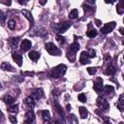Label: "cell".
Wrapping results in <instances>:
<instances>
[{
    "label": "cell",
    "mask_w": 124,
    "mask_h": 124,
    "mask_svg": "<svg viewBox=\"0 0 124 124\" xmlns=\"http://www.w3.org/2000/svg\"><path fill=\"white\" fill-rule=\"evenodd\" d=\"M42 114H43V118H44L45 121H48V120H49L50 115H49V111H48V110H46V109L43 110V111H42Z\"/></svg>",
    "instance_id": "25"
},
{
    "label": "cell",
    "mask_w": 124,
    "mask_h": 124,
    "mask_svg": "<svg viewBox=\"0 0 124 124\" xmlns=\"http://www.w3.org/2000/svg\"><path fill=\"white\" fill-rule=\"evenodd\" d=\"M104 124H111V123H110L109 121H108V120H107V121H105V122H104Z\"/></svg>",
    "instance_id": "40"
},
{
    "label": "cell",
    "mask_w": 124,
    "mask_h": 124,
    "mask_svg": "<svg viewBox=\"0 0 124 124\" xmlns=\"http://www.w3.org/2000/svg\"><path fill=\"white\" fill-rule=\"evenodd\" d=\"M123 45H124V42H123Z\"/></svg>",
    "instance_id": "44"
},
{
    "label": "cell",
    "mask_w": 124,
    "mask_h": 124,
    "mask_svg": "<svg viewBox=\"0 0 124 124\" xmlns=\"http://www.w3.org/2000/svg\"><path fill=\"white\" fill-rule=\"evenodd\" d=\"M119 31H120V33H121L122 35H124V28H120Z\"/></svg>",
    "instance_id": "38"
},
{
    "label": "cell",
    "mask_w": 124,
    "mask_h": 124,
    "mask_svg": "<svg viewBox=\"0 0 124 124\" xmlns=\"http://www.w3.org/2000/svg\"><path fill=\"white\" fill-rule=\"evenodd\" d=\"M53 124H60L58 121H55V122H53Z\"/></svg>",
    "instance_id": "42"
},
{
    "label": "cell",
    "mask_w": 124,
    "mask_h": 124,
    "mask_svg": "<svg viewBox=\"0 0 124 124\" xmlns=\"http://www.w3.org/2000/svg\"><path fill=\"white\" fill-rule=\"evenodd\" d=\"M56 40H57V42H58L59 44H61V45L65 43V38L62 37V36H59V35H58V36L56 37Z\"/></svg>",
    "instance_id": "32"
},
{
    "label": "cell",
    "mask_w": 124,
    "mask_h": 124,
    "mask_svg": "<svg viewBox=\"0 0 124 124\" xmlns=\"http://www.w3.org/2000/svg\"><path fill=\"white\" fill-rule=\"evenodd\" d=\"M120 124H124V123H122V122H121V123H120Z\"/></svg>",
    "instance_id": "43"
},
{
    "label": "cell",
    "mask_w": 124,
    "mask_h": 124,
    "mask_svg": "<svg viewBox=\"0 0 124 124\" xmlns=\"http://www.w3.org/2000/svg\"><path fill=\"white\" fill-rule=\"evenodd\" d=\"M115 25H116V23L114 21H111L109 23H107L104 27H102L101 31H102L103 34H108V33H109V32L112 31V29L115 27Z\"/></svg>",
    "instance_id": "4"
},
{
    "label": "cell",
    "mask_w": 124,
    "mask_h": 124,
    "mask_svg": "<svg viewBox=\"0 0 124 124\" xmlns=\"http://www.w3.org/2000/svg\"><path fill=\"white\" fill-rule=\"evenodd\" d=\"M89 56H90V57H95V56H96V52H95V50L91 49V50H90V54H89Z\"/></svg>",
    "instance_id": "36"
},
{
    "label": "cell",
    "mask_w": 124,
    "mask_h": 124,
    "mask_svg": "<svg viewBox=\"0 0 124 124\" xmlns=\"http://www.w3.org/2000/svg\"><path fill=\"white\" fill-rule=\"evenodd\" d=\"M32 96L35 99H41L44 96V90L42 88H36L35 90L32 91Z\"/></svg>",
    "instance_id": "11"
},
{
    "label": "cell",
    "mask_w": 124,
    "mask_h": 124,
    "mask_svg": "<svg viewBox=\"0 0 124 124\" xmlns=\"http://www.w3.org/2000/svg\"><path fill=\"white\" fill-rule=\"evenodd\" d=\"M78 110H79V114H80V117H81V118H86V117H87L88 111H87V109H86L85 108L80 107Z\"/></svg>",
    "instance_id": "19"
},
{
    "label": "cell",
    "mask_w": 124,
    "mask_h": 124,
    "mask_svg": "<svg viewBox=\"0 0 124 124\" xmlns=\"http://www.w3.org/2000/svg\"><path fill=\"white\" fill-rule=\"evenodd\" d=\"M12 56H13V59L16 62V64L20 67L22 65V55L19 52H17V51H14Z\"/></svg>",
    "instance_id": "8"
},
{
    "label": "cell",
    "mask_w": 124,
    "mask_h": 124,
    "mask_svg": "<svg viewBox=\"0 0 124 124\" xmlns=\"http://www.w3.org/2000/svg\"><path fill=\"white\" fill-rule=\"evenodd\" d=\"M66 66L63 65V64H60L58 66H56L55 68H53L50 72V76L54 78H61L65 73H66Z\"/></svg>",
    "instance_id": "1"
},
{
    "label": "cell",
    "mask_w": 124,
    "mask_h": 124,
    "mask_svg": "<svg viewBox=\"0 0 124 124\" xmlns=\"http://www.w3.org/2000/svg\"><path fill=\"white\" fill-rule=\"evenodd\" d=\"M78 49H79V45H78V43H73V44L71 45V46H70V50L73 51V52H75V53H76Z\"/></svg>",
    "instance_id": "23"
},
{
    "label": "cell",
    "mask_w": 124,
    "mask_h": 124,
    "mask_svg": "<svg viewBox=\"0 0 124 124\" xmlns=\"http://www.w3.org/2000/svg\"><path fill=\"white\" fill-rule=\"evenodd\" d=\"M1 69L4 70V71H14V68L7 62H3L1 64Z\"/></svg>",
    "instance_id": "18"
},
{
    "label": "cell",
    "mask_w": 124,
    "mask_h": 124,
    "mask_svg": "<svg viewBox=\"0 0 124 124\" xmlns=\"http://www.w3.org/2000/svg\"><path fill=\"white\" fill-rule=\"evenodd\" d=\"M113 91H114V88L111 85H106L104 87V93L105 94H109V93H112Z\"/></svg>",
    "instance_id": "21"
},
{
    "label": "cell",
    "mask_w": 124,
    "mask_h": 124,
    "mask_svg": "<svg viewBox=\"0 0 124 124\" xmlns=\"http://www.w3.org/2000/svg\"><path fill=\"white\" fill-rule=\"evenodd\" d=\"M9 42H10V45L12 46V47H16L17 46V44H18V42H19V38H10V40H9Z\"/></svg>",
    "instance_id": "16"
},
{
    "label": "cell",
    "mask_w": 124,
    "mask_h": 124,
    "mask_svg": "<svg viewBox=\"0 0 124 124\" xmlns=\"http://www.w3.org/2000/svg\"><path fill=\"white\" fill-rule=\"evenodd\" d=\"M35 121V114L32 110H29L25 114V123L26 124H33Z\"/></svg>",
    "instance_id": "5"
},
{
    "label": "cell",
    "mask_w": 124,
    "mask_h": 124,
    "mask_svg": "<svg viewBox=\"0 0 124 124\" xmlns=\"http://www.w3.org/2000/svg\"><path fill=\"white\" fill-rule=\"evenodd\" d=\"M123 58H124V56H123Z\"/></svg>",
    "instance_id": "46"
},
{
    "label": "cell",
    "mask_w": 124,
    "mask_h": 124,
    "mask_svg": "<svg viewBox=\"0 0 124 124\" xmlns=\"http://www.w3.org/2000/svg\"><path fill=\"white\" fill-rule=\"evenodd\" d=\"M97 106L100 108V109L102 110H107L108 108H109V105L108 103L103 98V97H99L97 99Z\"/></svg>",
    "instance_id": "3"
},
{
    "label": "cell",
    "mask_w": 124,
    "mask_h": 124,
    "mask_svg": "<svg viewBox=\"0 0 124 124\" xmlns=\"http://www.w3.org/2000/svg\"><path fill=\"white\" fill-rule=\"evenodd\" d=\"M95 22H96V25H97V26H101V24H102L101 20H99V19H96Z\"/></svg>",
    "instance_id": "37"
},
{
    "label": "cell",
    "mask_w": 124,
    "mask_h": 124,
    "mask_svg": "<svg viewBox=\"0 0 124 124\" xmlns=\"http://www.w3.org/2000/svg\"><path fill=\"white\" fill-rule=\"evenodd\" d=\"M86 35H87L89 38H93V37H95V36L97 35V31H96L95 29H90V30L87 31Z\"/></svg>",
    "instance_id": "27"
},
{
    "label": "cell",
    "mask_w": 124,
    "mask_h": 124,
    "mask_svg": "<svg viewBox=\"0 0 124 124\" xmlns=\"http://www.w3.org/2000/svg\"><path fill=\"white\" fill-rule=\"evenodd\" d=\"M67 109H68V110L71 109V106H70V105H67Z\"/></svg>",
    "instance_id": "39"
},
{
    "label": "cell",
    "mask_w": 124,
    "mask_h": 124,
    "mask_svg": "<svg viewBox=\"0 0 124 124\" xmlns=\"http://www.w3.org/2000/svg\"><path fill=\"white\" fill-rule=\"evenodd\" d=\"M8 27L11 29V30H13V29H15V27H16V22L13 20V19H11V20H9V22H8Z\"/></svg>",
    "instance_id": "31"
},
{
    "label": "cell",
    "mask_w": 124,
    "mask_h": 124,
    "mask_svg": "<svg viewBox=\"0 0 124 124\" xmlns=\"http://www.w3.org/2000/svg\"><path fill=\"white\" fill-rule=\"evenodd\" d=\"M21 13H22V15L31 22V24H33L34 23V18H33V16H32V15H31V13L29 12V11H27V10H22L21 11Z\"/></svg>",
    "instance_id": "12"
},
{
    "label": "cell",
    "mask_w": 124,
    "mask_h": 124,
    "mask_svg": "<svg viewBox=\"0 0 124 124\" xmlns=\"http://www.w3.org/2000/svg\"><path fill=\"white\" fill-rule=\"evenodd\" d=\"M71 26V22H69V21H65V22H62V23H60V24H58V32H60V33H64V32H66V30L69 28Z\"/></svg>",
    "instance_id": "9"
},
{
    "label": "cell",
    "mask_w": 124,
    "mask_h": 124,
    "mask_svg": "<svg viewBox=\"0 0 124 124\" xmlns=\"http://www.w3.org/2000/svg\"><path fill=\"white\" fill-rule=\"evenodd\" d=\"M93 89L96 92H101L102 91V89H103V79L101 78H98L96 79V81L94 82V85H93Z\"/></svg>",
    "instance_id": "6"
},
{
    "label": "cell",
    "mask_w": 124,
    "mask_h": 124,
    "mask_svg": "<svg viewBox=\"0 0 124 124\" xmlns=\"http://www.w3.org/2000/svg\"><path fill=\"white\" fill-rule=\"evenodd\" d=\"M9 119H10V121L13 123V124H16V116H14V115H10L9 116Z\"/></svg>",
    "instance_id": "34"
},
{
    "label": "cell",
    "mask_w": 124,
    "mask_h": 124,
    "mask_svg": "<svg viewBox=\"0 0 124 124\" xmlns=\"http://www.w3.org/2000/svg\"><path fill=\"white\" fill-rule=\"evenodd\" d=\"M115 72H116V70H115V68L113 66H108L107 68V71L105 72V74L106 75H113Z\"/></svg>",
    "instance_id": "24"
},
{
    "label": "cell",
    "mask_w": 124,
    "mask_h": 124,
    "mask_svg": "<svg viewBox=\"0 0 124 124\" xmlns=\"http://www.w3.org/2000/svg\"><path fill=\"white\" fill-rule=\"evenodd\" d=\"M55 107H56V110H57V112L59 113V115L64 119V118H65V116H64V112H63V110H62V108H61V107L59 106V104L57 103V101H55Z\"/></svg>",
    "instance_id": "22"
},
{
    "label": "cell",
    "mask_w": 124,
    "mask_h": 124,
    "mask_svg": "<svg viewBox=\"0 0 124 124\" xmlns=\"http://www.w3.org/2000/svg\"><path fill=\"white\" fill-rule=\"evenodd\" d=\"M79 61L81 64H87V63H90V56L88 54V52L86 51H82L81 54H80V57H79Z\"/></svg>",
    "instance_id": "7"
},
{
    "label": "cell",
    "mask_w": 124,
    "mask_h": 124,
    "mask_svg": "<svg viewBox=\"0 0 124 124\" xmlns=\"http://www.w3.org/2000/svg\"><path fill=\"white\" fill-rule=\"evenodd\" d=\"M78 16V11L77 9L72 10V11L70 12V14H69V17H70L71 19H75V18H77Z\"/></svg>",
    "instance_id": "20"
},
{
    "label": "cell",
    "mask_w": 124,
    "mask_h": 124,
    "mask_svg": "<svg viewBox=\"0 0 124 124\" xmlns=\"http://www.w3.org/2000/svg\"><path fill=\"white\" fill-rule=\"evenodd\" d=\"M3 100H4V102L6 103V104H12L13 102H14V99H13V97H11V96H9V95H6L4 98H3Z\"/></svg>",
    "instance_id": "28"
},
{
    "label": "cell",
    "mask_w": 124,
    "mask_h": 124,
    "mask_svg": "<svg viewBox=\"0 0 124 124\" xmlns=\"http://www.w3.org/2000/svg\"><path fill=\"white\" fill-rule=\"evenodd\" d=\"M87 72L89 75H94L96 73V68H92V67H89L87 68Z\"/></svg>",
    "instance_id": "33"
},
{
    "label": "cell",
    "mask_w": 124,
    "mask_h": 124,
    "mask_svg": "<svg viewBox=\"0 0 124 124\" xmlns=\"http://www.w3.org/2000/svg\"><path fill=\"white\" fill-rule=\"evenodd\" d=\"M117 108L121 111L124 110V94H121L120 95V97L118 99V103H117Z\"/></svg>",
    "instance_id": "13"
},
{
    "label": "cell",
    "mask_w": 124,
    "mask_h": 124,
    "mask_svg": "<svg viewBox=\"0 0 124 124\" xmlns=\"http://www.w3.org/2000/svg\"><path fill=\"white\" fill-rule=\"evenodd\" d=\"M25 104H26L27 107L30 108H33L35 107V101H34V99H33L32 97L26 98V99H25Z\"/></svg>",
    "instance_id": "15"
},
{
    "label": "cell",
    "mask_w": 124,
    "mask_h": 124,
    "mask_svg": "<svg viewBox=\"0 0 124 124\" xmlns=\"http://www.w3.org/2000/svg\"><path fill=\"white\" fill-rule=\"evenodd\" d=\"M68 120H69V122L72 123V124H78V119H77V117H76L74 114H70V115L68 116Z\"/></svg>",
    "instance_id": "26"
},
{
    "label": "cell",
    "mask_w": 124,
    "mask_h": 124,
    "mask_svg": "<svg viewBox=\"0 0 124 124\" xmlns=\"http://www.w3.org/2000/svg\"><path fill=\"white\" fill-rule=\"evenodd\" d=\"M39 57H40V53L39 52H37V51H31V52H29V58L31 60L36 61V60H38Z\"/></svg>",
    "instance_id": "17"
},
{
    "label": "cell",
    "mask_w": 124,
    "mask_h": 124,
    "mask_svg": "<svg viewBox=\"0 0 124 124\" xmlns=\"http://www.w3.org/2000/svg\"><path fill=\"white\" fill-rule=\"evenodd\" d=\"M5 19H6V16L3 13H1V23H2V25L5 24Z\"/></svg>",
    "instance_id": "35"
},
{
    "label": "cell",
    "mask_w": 124,
    "mask_h": 124,
    "mask_svg": "<svg viewBox=\"0 0 124 124\" xmlns=\"http://www.w3.org/2000/svg\"><path fill=\"white\" fill-rule=\"evenodd\" d=\"M40 4H42V5H44V4H46V1H41V2H40Z\"/></svg>",
    "instance_id": "41"
},
{
    "label": "cell",
    "mask_w": 124,
    "mask_h": 124,
    "mask_svg": "<svg viewBox=\"0 0 124 124\" xmlns=\"http://www.w3.org/2000/svg\"><path fill=\"white\" fill-rule=\"evenodd\" d=\"M17 110H18V105H14L8 108V111L10 112H17Z\"/></svg>",
    "instance_id": "29"
},
{
    "label": "cell",
    "mask_w": 124,
    "mask_h": 124,
    "mask_svg": "<svg viewBox=\"0 0 124 124\" xmlns=\"http://www.w3.org/2000/svg\"><path fill=\"white\" fill-rule=\"evenodd\" d=\"M31 46H32L31 41H29V40L25 39V40H23V41L21 42L20 48H21V50H22V51H27V50H28V49L31 47Z\"/></svg>",
    "instance_id": "10"
},
{
    "label": "cell",
    "mask_w": 124,
    "mask_h": 124,
    "mask_svg": "<svg viewBox=\"0 0 124 124\" xmlns=\"http://www.w3.org/2000/svg\"><path fill=\"white\" fill-rule=\"evenodd\" d=\"M123 22H124V19H123Z\"/></svg>",
    "instance_id": "45"
},
{
    "label": "cell",
    "mask_w": 124,
    "mask_h": 124,
    "mask_svg": "<svg viewBox=\"0 0 124 124\" xmlns=\"http://www.w3.org/2000/svg\"><path fill=\"white\" fill-rule=\"evenodd\" d=\"M46 49L50 55H60L61 53V50L53 43H47L46 45Z\"/></svg>",
    "instance_id": "2"
},
{
    "label": "cell",
    "mask_w": 124,
    "mask_h": 124,
    "mask_svg": "<svg viewBox=\"0 0 124 124\" xmlns=\"http://www.w3.org/2000/svg\"><path fill=\"white\" fill-rule=\"evenodd\" d=\"M78 100H79L80 102H82V103H85V102H86V96H85V94H83V93L78 94Z\"/></svg>",
    "instance_id": "30"
},
{
    "label": "cell",
    "mask_w": 124,
    "mask_h": 124,
    "mask_svg": "<svg viewBox=\"0 0 124 124\" xmlns=\"http://www.w3.org/2000/svg\"><path fill=\"white\" fill-rule=\"evenodd\" d=\"M116 11H117V13L119 15L124 13V0L118 2V4L116 5Z\"/></svg>",
    "instance_id": "14"
}]
</instances>
